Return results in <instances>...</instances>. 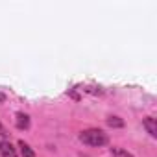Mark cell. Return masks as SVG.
Here are the masks:
<instances>
[{"mask_svg": "<svg viewBox=\"0 0 157 157\" xmlns=\"http://www.w3.org/2000/svg\"><path fill=\"white\" fill-rule=\"evenodd\" d=\"M80 140L87 146L100 148V146H105L109 142V137H107V133H104L98 128H89V129H83L80 133Z\"/></svg>", "mask_w": 157, "mask_h": 157, "instance_id": "cell-1", "label": "cell"}, {"mask_svg": "<svg viewBox=\"0 0 157 157\" xmlns=\"http://www.w3.org/2000/svg\"><path fill=\"white\" fill-rule=\"evenodd\" d=\"M0 157H19L17 155V148L6 139L0 140Z\"/></svg>", "mask_w": 157, "mask_h": 157, "instance_id": "cell-2", "label": "cell"}, {"mask_svg": "<svg viewBox=\"0 0 157 157\" xmlns=\"http://www.w3.org/2000/svg\"><path fill=\"white\" fill-rule=\"evenodd\" d=\"M142 126H144V129L150 133V137H157V120L153 118V117H146L144 120H142Z\"/></svg>", "mask_w": 157, "mask_h": 157, "instance_id": "cell-3", "label": "cell"}, {"mask_svg": "<svg viewBox=\"0 0 157 157\" xmlns=\"http://www.w3.org/2000/svg\"><path fill=\"white\" fill-rule=\"evenodd\" d=\"M19 129H28L30 128V117L26 113H17V120H15Z\"/></svg>", "mask_w": 157, "mask_h": 157, "instance_id": "cell-4", "label": "cell"}, {"mask_svg": "<svg viewBox=\"0 0 157 157\" xmlns=\"http://www.w3.org/2000/svg\"><path fill=\"white\" fill-rule=\"evenodd\" d=\"M19 148H21V155L22 157H35V151L32 150V146L24 140H19Z\"/></svg>", "mask_w": 157, "mask_h": 157, "instance_id": "cell-5", "label": "cell"}, {"mask_svg": "<svg viewBox=\"0 0 157 157\" xmlns=\"http://www.w3.org/2000/svg\"><path fill=\"white\" fill-rule=\"evenodd\" d=\"M107 126H111V128H124V120L120 117H109L107 118Z\"/></svg>", "mask_w": 157, "mask_h": 157, "instance_id": "cell-6", "label": "cell"}, {"mask_svg": "<svg viewBox=\"0 0 157 157\" xmlns=\"http://www.w3.org/2000/svg\"><path fill=\"white\" fill-rule=\"evenodd\" d=\"M111 153L117 155V157H133V153H129V151H126L124 148H118V146H113L111 148Z\"/></svg>", "mask_w": 157, "mask_h": 157, "instance_id": "cell-7", "label": "cell"}, {"mask_svg": "<svg viewBox=\"0 0 157 157\" xmlns=\"http://www.w3.org/2000/svg\"><path fill=\"white\" fill-rule=\"evenodd\" d=\"M0 135H2V137L6 135V129H4V126H2V122H0Z\"/></svg>", "mask_w": 157, "mask_h": 157, "instance_id": "cell-8", "label": "cell"}, {"mask_svg": "<svg viewBox=\"0 0 157 157\" xmlns=\"http://www.w3.org/2000/svg\"><path fill=\"white\" fill-rule=\"evenodd\" d=\"M4 98H6V96H4V94H0V102H4Z\"/></svg>", "mask_w": 157, "mask_h": 157, "instance_id": "cell-9", "label": "cell"}]
</instances>
